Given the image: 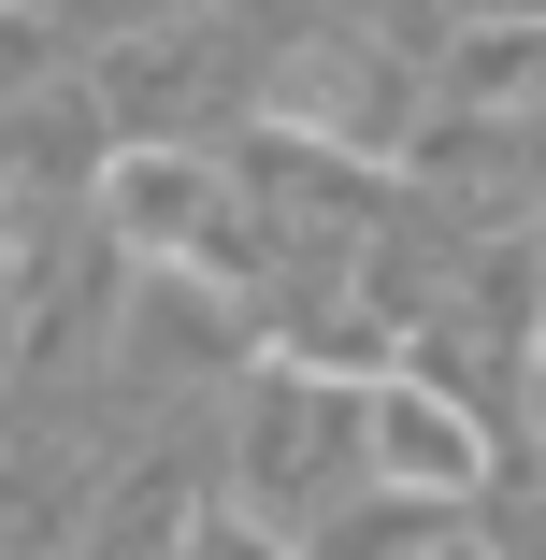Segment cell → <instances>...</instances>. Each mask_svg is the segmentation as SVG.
I'll use <instances>...</instances> for the list:
<instances>
[{
	"label": "cell",
	"instance_id": "1",
	"mask_svg": "<svg viewBox=\"0 0 546 560\" xmlns=\"http://www.w3.org/2000/svg\"><path fill=\"white\" fill-rule=\"evenodd\" d=\"M374 431H388L374 460H388L403 489H475V475H489V445H475L446 402H417V388H374Z\"/></svg>",
	"mask_w": 546,
	"mask_h": 560
},
{
	"label": "cell",
	"instance_id": "2",
	"mask_svg": "<svg viewBox=\"0 0 546 560\" xmlns=\"http://www.w3.org/2000/svg\"><path fill=\"white\" fill-rule=\"evenodd\" d=\"M116 215H130L144 245H187L201 215H216V187H201L187 159H130V173H116Z\"/></svg>",
	"mask_w": 546,
	"mask_h": 560
}]
</instances>
